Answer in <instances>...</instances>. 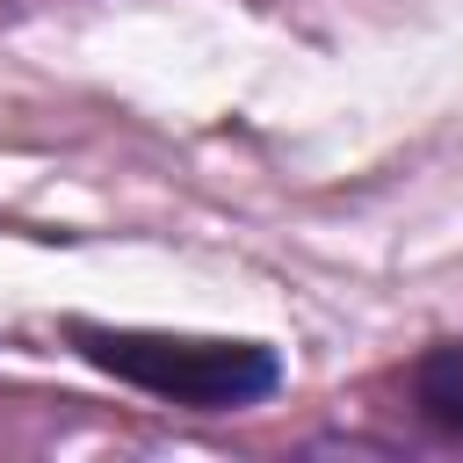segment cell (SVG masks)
Returning <instances> with one entry per match:
<instances>
[{
	"label": "cell",
	"mask_w": 463,
	"mask_h": 463,
	"mask_svg": "<svg viewBox=\"0 0 463 463\" xmlns=\"http://www.w3.org/2000/svg\"><path fill=\"white\" fill-rule=\"evenodd\" d=\"M65 340L87 369L145 391L152 405H181V412H246L282 391V354L268 340L109 326V318H65Z\"/></svg>",
	"instance_id": "1"
},
{
	"label": "cell",
	"mask_w": 463,
	"mask_h": 463,
	"mask_svg": "<svg viewBox=\"0 0 463 463\" xmlns=\"http://www.w3.org/2000/svg\"><path fill=\"white\" fill-rule=\"evenodd\" d=\"M405 405L420 427H434L441 441L463 449V340H434L412 354L405 369Z\"/></svg>",
	"instance_id": "2"
}]
</instances>
